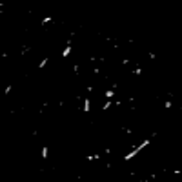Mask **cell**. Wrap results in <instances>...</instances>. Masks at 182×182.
I'll return each instance as SVG.
<instances>
[{
    "label": "cell",
    "instance_id": "cell-1",
    "mask_svg": "<svg viewBox=\"0 0 182 182\" xmlns=\"http://www.w3.org/2000/svg\"><path fill=\"white\" fill-rule=\"evenodd\" d=\"M151 140H153L151 137H150V139H144V140H142V142L139 144V146H135L133 150L129 151L128 155H124V160H131V159H135V157L139 155L140 151H144L146 148H148V146H150V144H151Z\"/></svg>",
    "mask_w": 182,
    "mask_h": 182
},
{
    "label": "cell",
    "instance_id": "cell-2",
    "mask_svg": "<svg viewBox=\"0 0 182 182\" xmlns=\"http://www.w3.org/2000/svg\"><path fill=\"white\" fill-rule=\"evenodd\" d=\"M69 55H71V40L66 42V47L62 49V58H67Z\"/></svg>",
    "mask_w": 182,
    "mask_h": 182
},
{
    "label": "cell",
    "instance_id": "cell-3",
    "mask_svg": "<svg viewBox=\"0 0 182 182\" xmlns=\"http://www.w3.org/2000/svg\"><path fill=\"white\" fill-rule=\"evenodd\" d=\"M82 109H84L86 113H89V111H91V100H89V98H86V100H84V106H82Z\"/></svg>",
    "mask_w": 182,
    "mask_h": 182
},
{
    "label": "cell",
    "instance_id": "cell-4",
    "mask_svg": "<svg viewBox=\"0 0 182 182\" xmlns=\"http://www.w3.org/2000/svg\"><path fill=\"white\" fill-rule=\"evenodd\" d=\"M104 95H106V98H107V100H111V98L115 96V89H107V91L104 93Z\"/></svg>",
    "mask_w": 182,
    "mask_h": 182
},
{
    "label": "cell",
    "instance_id": "cell-5",
    "mask_svg": "<svg viewBox=\"0 0 182 182\" xmlns=\"http://www.w3.org/2000/svg\"><path fill=\"white\" fill-rule=\"evenodd\" d=\"M40 155H42V159H47V157H49V148H47V146H44Z\"/></svg>",
    "mask_w": 182,
    "mask_h": 182
},
{
    "label": "cell",
    "instance_id": "cell-6",
    "mask_svg": "<svg viewBox=\"0 0 182 182\" xmlns=\"http://www.w3.org/2000/svg\"><path fill=\"white\" fill-rule=\"evenodd\" d=\"M47 62H49V58H42V60H40V64H38V69H44V67L47 66Z\"/></svg>",
    "mask_w": 182,
    "mask_h": 182
},
{
    "label": "cell",
    "instance_id": "cell-7",
    "mask_svg": "<svg viewBox=\"0 0 182 182\" xmlns=\"http://www.w3.org/2000/svg\"><path fill=\"white\" fill-rule=\"evenodd\" d=\"M111 104H113V102H111V100H107L106 104L102 106V111H106V109H109V107H111Z\"/></svg>",
    "mask_w": 182,
    "mask_h": 182
}]
</instances>
